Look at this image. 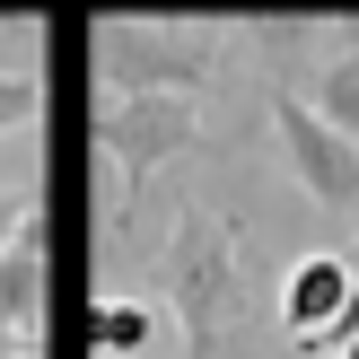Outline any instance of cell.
Here are the masks:
<instances>
[{"mask_svg": "<svg viewBox=\"0 0 359 359\" xmlns=\"http://www.w3.org/2000/svg\"><path fill=\"white\" fill-rule=\"evenodd\" d=\"M298 97H307L342 140H359V44H342L333 62H316V88H298Z\"/></svg>", "mask_w": 359, "mask_h": 359, "instance_id": "8", "label": "cell"}, {"mask_svg": "<svg viewBox=\"0 0 359 359\" xmlns=\"http://www.w3.org/2000/svg\"><path fill=\"white\" fill-rule=\"evenodd\" d=\"M342 359H359V342H351V351H342Z\"/></svg>", "mask_w": 359, "mask_h": 359, "instance_id": "12", "label": "cell"}, {"mask_svg": "<svg viewBox=\"0 0 359 359\" xmlns=\"http://www.w3.org/2000/svg\"><path fill=\"white\" fill-rule=\"evenodd\" d=\"M27 123H44V79L35 70H0V140L27 132Z\"/></svg>", "mask_w": 359, "mask_h": 359, "instance_id": "9", "label": "cell"}, {"mask_svg": "<svg viewBox=\"0 0 359 359\" xmlns=\"http://www.w3.org/2000/svg\"><path fill=\"white\" fill-rule=\"evenodd\" d=\"M149 333H158V316L140 307V298H123V290H105L97 307H88V351L97 359H140Z\"/></svg>", "mask_w": 359, "mask_h": 359, "instance_id": "7", "label": "cell"}, {"mask_svg": "<svg viewBox=\"0 0 359 359\" xmlns=\"http://www.w3.org/2000/svg\"><path fill=\"white\" fill-rule=\"evenodd\" d=\"M167 307H175V325H184V359H219L228 333L255 316L237 228H228L219 210H175V237H167Z\"/></svg>", "mask_w": 359, "mask_h": 359, "instance_id": "1", "label": "cell"}, {"mask_svg": "<svg viewBox=\"0 0 359 359\" xmlns=\"http://www.w3.org/2000/svg\"><path fill=\"white\" fill-rule=\"evenodd\" d=\"M272 140H280V158H290L298 193H307L325 219H359V140H342L298 88H272Z\"/></svg>", "mask_w": 359, "mask_h": 359, "instance_id": "4", "label": "cell"}, {"mask_svg": "<svg viewBox=\"0 0 359 359\" xmlns=\"http://www.w3.org/2000/svg\"><path fill=\"white\" fill-rule=\"evenodd\" d=\"M27 228H35V193H9V184H0V255H9Z\"/></svg>", "mask_w": 359, "mask_h": 359, "instance_id": "10", "label": "cell"}, {"mask_svg": "<svg viewBox=\"0 0 359 359\" xmlns=\"http://www.w3.org/2000/svg\"><path fill=\"white\" fill-rule=\"evenodd\" d=\"M351 290H359V280H351L342 255H298L290 280H280V325H290V342L298 351H325V333L342 325Z\"/></svg>", "mask_w": 359, "mask_h": 359, "instance_id": "5", "label": "cell"}, {"mask_svg": "<svg viewBox=\"0 0 359 359\" xmlns=\"http://www.w3.org/2000/svg\"><path fill=\"white\" fill-rule=\"evenodd\" d=\"M97 149L123 175V210H132L158 167L202 149V105L193 97H97Z\"/></svg>", "mask_w": 359, "mask_h": 359, "instance_id": "3", "label": "cell"}, {"mask_svg": "<svg viewBox=\"0 0 359 359\" xmlns=\"http://www.w3.org/2000/svg\"><path fill=\"white\" fill-rule=\"evenodd\" d=\"M0 359H27V342H18V333H9V325H0Z\"/></svg>", "mask_w": 359, "mask_h": 359, "instance_id": "11", "label": "cell"}, {"mask_svg": "<svg viewBox=\"0 0 359 359\" xmlns=\"http://www.w3.org/2000/svg\"><path fill=\"white\" fill-rule=\"evenodd\" d=\"M44 316H53V228L35 219L27 237L0 255V325L18 342H44Z\"/></svg>", "mask_w": 359, "mask_h": 359, "instance_id": "6", "label": "cell"}, {"mask_svg": "<svg viewBox=\"0 0 359 359\" xmlns=\"http://www.w3.org/2000/svg\"><path fill=\"white\" fill-rule=\"evenodd\" d=\"M228 53V27H175V18H105L88 27L97 97H202Z\"/></svg>", "mask_w": 359, "mask_h": 359, "instance_id": "2", "label": "cell"}]
</instances>
